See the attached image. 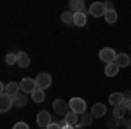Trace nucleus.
<instances>
[{"label": "nucleus", "mask_w": 131, "mask_h": 129, "mask_svg": "<svg viewBox=\"0 0 131 129\" xmlns=\"http://www.w3.org/2000/svg\"><path fill=\"white\" fill-rule=\"evenodd\" d=\"M68 105H70V112H75L77 115H82V113H86V108H88V105H86V101L82 98H72L68 101Z\"/></svg>", "instance_id": "f257e3e1"}, {"label": "nucleus", "mask_w": 131, "mask_h": 129, "mask_svg": "<svg viewBox=\"0 0 131 129\" xmlns=\"http://www.w3.org/2000/svg\"><path fill=\"white\" fill-rule=\"evenodd\" d=\"M52 110H54L58 115L65 117V115L70 112V105H68L65 99H60V98H58V99H54V101H52Z\"/></svg>", "instance_id": "f03ea898"}, {"label": "nucleus", "mask_w": 131, "mask_h": 129, "mask_svg": "<svg viewBox=\"0 0 131 129\" xmlns=\"http://www.w3.org/2000/svg\"><path fill=\"white\" fill-rule=\"evenodd\" d=\"M115 58H117V52L112 49V47H103L100 51V60L105 63V65H110V63H115Z\"/></svg>", "instance_id": "7ed1b4c3"}, {"label": "nucleus", "mask_w": 131, "mask_h": 129, "mask_svg": "<svg viewBox=\"0 0 131 129\" xmlns=\"http://www.w3.org/2000/svg\"><path fill=\"white\" fill-rule=\"evenodd\" d=\"M89 14L93 18H105V14H107V7H105V4L103 2H94L93 5L89 7Z\"/></svg>", "instance_id": "20e7f679"}, {"label": "nucleus", "mask_w": 131, "mask_h": 129, "mask_svg": "<svg viewBox=\"0 0 131 129\" xmlns=\"http://www.w3.org/2000/svg\"><path fill=\"white\" fill-rule=\"evenodd\" d=\"M35 84H37L39 89H47V87H51V84H52V79H51L49 73H39L35 77Z\"/></svg>", "instance_id": "39448f33"}, {"label": "nucleus", "mask_w": 131, "mask_h": 129, "mask_svg": "<svg viewBox=\"0 0 131 129\" xmlns=\"http://www.w3.org/2000/svg\"><path fill=\"white\" fill-rule=\"evenodd\" d=\"M51 122H52V119H51V113L47 110H40V112L37 113V126H39V127L46 129Z\"/></svg>", "instance_id": "423d86ee"}, {"label": "nucleus", "mask_w": 131, "mask_h": 129, "mask_svg": "<svg viewBox=\"0 0 131 129\" xmlns=\"http://www.w3.org/2000/svg\"><path fill=\"white\" fill-rule=\"evenodd\" d=\"M19 87H21V92H33V91L37 89V84H35V79H30V77H25V79L19 82Z\"/></svg>", "instance_id": "0eeeda50"}, {"label": "nucleus", "mask_w": 131, "mask_h": 129, "mask_svg": "<svg viewBox=\"0 0 131 129\" xmlns=\"http://www.w3.org/2000/svg\"><path fill=\"white\" fill-rule=\"evenodd\" d=\"M105 113H107V107H105V103H94V105L91 107V115H93L94 119H101Z\"/></svg>", "instance_id": "6e6552de"}, {"label": "nucleus", "mask_w": 131, "mask_h": 129, "mask_svg": "<svg viewBox=\"0 0 131 129\" xmlns=\"http://www.w3.org/2000/svg\"><path fill=\"white\" fill-rule=\"evenodd\" d=\"M12 107H14V98H10V96H7V94H4V96L0 98V112L5 113V112H9Z\"/></svg>", "instance_id": "1a4fd4ad"}, {"label": "nucleus", "mask_w": 131, "mask_h": 129, "mask_svg": "<svg viewBox=\"0 0 131 129\" xmlns=\"http://www.w3.org/2000/svg\"><path fill=\"white\" fill-rule=\"evenodd\" d=\"M19 91H21V87H19V84H16V82H9L5 86V94L10 96V98H16L19 94Z\"/></svg>", "instance_id": "9d476101"}, {"label": "nucleus", "mask_w": 131, "mask_h": 129, "mask_svg": "<svg viewBox=\"0 0 131 129\" xmlns=\"http://www.w3.org/2000/svg\"><path fill=\"white\" fill-rule=\"evenodd\" d=\"M115 65H117L119 68H126V66H129V65H131L129 56H128V54H124V52L117 54V58H115Z\"/></svg>", "instance_id": "9b49d317"}, {"label": "nucleus", "mask_w": 131, "mask_h": 129, "mask_svg": "<svg viewBox=\"0 0 131 129\" xmlns=\"http://www.w3.org/2000/svg\"><path fill=\"white\" fill-rule=\"evenodd\" d=\"M108 103H110L112 107H119L124 103V94L122 92H112L110 96H108Z\"/></svg>", "instance_id": "f8f14e48"}, {"label": "nucleus", "mask_w": 131, "mask_h": 129, "mask_svg": "<svg viewBox=\"0 0 131 129\" xmlns=\"http://www.w3.org/2000/svg\"><path fill=\"white\" fill-rule=\"evenodd\" d=\"M70 10L73 14H77V12H86V5H84L82 0H72L70 2Z\"/></svg>", "instance_id": "ddd939ff"}, {"label": "nucleus", "mask_w": 131, "mask_h": 129, "mask_svg": "<svg viewBox=\"0 0 131 129\" xmlns=\"http://www.w3.org/2000/svg\"><path fill=\"white\" fill-rule=\"evenodd\" d=\"M88 23V14L86 12H77V14H73V25L75 26H84Z\"/></svg>", "instance_id": "4468645a"}, {"label": "nucleus", "mask_w": 131, "mask_h": 129, "mask_svg": "<svg viewBox=\"0 0 131 129\" xmlns=\"http://www.w3.org/2000/svg\"><path fill=\"white\" fill-rule=\"evenodd\" d=\"M19 68H26L28 65H30V56L26 54V52H18V63H16Z\"/></svg>", "instance_id": "2eb2a0df"}, {"label": "nucleus", "mask_w": 131, "mask_h": 129, "mask_svg": "<svg viewBox=\"0 0 131 129\" xmlns=\"http://www.w3.org/2000/svg\"><path fill=\"white\" fill-rule=\"evenodd\" d=\"M79 117H81V115H77L75 112H68L63 119L67 120V124H68V126H73V127H75V126L79 124Z\"/></svg>", "instance_id": "dca6fc26"}, {"label": "nucleus", "mask_w": 131, "mask_h": 129, "mask_svg": "<svg viewBox=\"0 0 131 129\" xmlns=\"http://www.w3.org/2000/svg\"><path fill=\"white\" fill-rule=\"evenodd\" d=\"M26 101H28L26 94H25V92H19V94L14 98V107H16V108H23V107H26Z\"/></svg>", "instance_id": "f3484780"}, {"label": "nucleus", "mask_w": 131, "mask_h": 129, "mask_svg": "<svg viewBox=\"0 0 131 129\" xmlns=\"http://www.w3.org/2000/svg\"><path fill=\"white\" fill-rule=\"evenodd\" d=\"M126 112H128V110L124 108V107H122V105H119V107H114V110H112V117H114V119H124V115H126Z\"/></svg>", "instance_id": "a211bd4d"}, {"label": "nucleus", "mask_w": 131, "mask_h": 129, "mask_svg": "<svg viewBox=\"0 0 131 129\" xmlns=\"http://www.w3.org/2000/svg\"><path fill=\"white\" fill-rule=\"evenodd\" d=\"M119 70H121V68H119V66L115 65V63H110V65H105V75H107V77H115Z\"/></svg>", "instance_id": "6ab92c4d"}, {"label": "nucleus", "mask_w": 131, "mask_h": 129, "mask_svg": "<svg viewBox=\"0 0 131 129\" xmlns=\"http://www.w3.org/2000/svg\"><path fill=\"white\" fill-rule=\"evenodd\" d=\"M31 99H33L35 103H42V101L46 99V92H44V89H39V87H37V89L31 92Z\"/></svg>", "instance_id": "aec40b11"}, {"label": "nucleus", "mask_w": 131, "mask_h": 129, "mask_svg": "<svg viewBox=\"0 0 131 129\" xmlns=\"http://www.w3.org/2000/svg\"><path fill=\"white\" fill-rule=\"evenodd\" d=\"M93 119H94V117L86 112V113H82L81 117H79V124H81V126H91V124H93Z\"/></svg>", "instance_id": "412c9836"}, {"label": "nucleus", "mask_w": 131, "mask_h": 129, "mask_svg": "<svg viewBox=\"0 0 131 129\" xmlns=\"http://www.w3.org/2000/svg\"><path fill=\"white\" fill-rule=\"evenodd\" d=\"M61 21H63L65 25L73 23V12H72V10H63V12H61Z\"/></svg>", "instance_id": "4be33fe9"}, {"label": "nucleus", "mask_w": 131, "mask_h": 129, "mask_svg": "<svg viewBox=\"0 0 131 129\" xmlns=\"http://www.w3.org/2000/svg\"><path fill=\"white\" fill-rule=\"evenodd\" d=\"M105 21L108 23V25H114L115 21H117V10H107V14H105Z\"/></svg>", "instance_id": "5701e85b"}, {"label": "nucleus", "mask_w": 131, "mask_h": 129, "mask_svg": "<svg viewBox=\"0 0 131 129\" xmlns=\"http://www.w3.org/2000/svg\"><path fill=\"white\" fill-rule=\"evenodd\" d=\"M5 63H7V65H14V63H18V54L9 52V54L5 56Z\"/></svg>", "instance_id": "b1692460"}, {"label": "nucleus", "mask_w": 131, "mask_h": 129, "mask_svg": "<svg viewBox=\"0 0 131 129\" xmlns=\"http://www.w3.org/2000/svg\"><path fill=\"white\" fill-rule=\"evenodd\" d=\"M107 126H108V129H117L119 126H121V120H119V119H114V117H112V119L107 122Z\"/></svg>", "instance_id": "393cba45"}, {"label": "nucleus", "mask_w": 131, "mask_h": 129, "mask_svg": "<svg viewBox=\"0 0 131 129\" xmlns=\"http://www.w3.org/2000/svg\"><path fill=\"white\" fill-rule=\"evenodd\" d=\"M12 129H30V127H28V124H26V122H16Z\"/></svg>", "instance_id": "a878e982"}, {"label": "nucleus", "mask_w": 131, "mask_h": 129, "mask_svg": "<svg viewBox=\"0 0 131 129\" xmlns=\"http://www.w3.org/2000/svg\"><path fill=\"white\" fill-rule=\"evenodd\" d=\"M46 129H61V126L58 124V122H51V124H49Z\"/></svg>", "instance_id": "bb28decb"}, {"label": "nucleus", "mask_w": 131, "mask_h": 129, "mask_svg": "<svg viewBox=\"0 0 131 129\" xmlns=\"http://www.w3.org/2000/svg\"><path fill=\"white\" fill-rule=\"evenodd\" d=\"M122 107H124V108H126L128 112H129V110H131V99H124V103H122Z\"/></svg>", "instance_id": "cd10ccee"}, {"label": "nucleus", "mask_w": 131, "mask_h": 129, "mask_svg": "<svg viewBox=\"0 0 131 129\" xmlns=\"http://www.w3.org/2000/svg\"><path fill=\"white\" fill-rule=\"evenodd\" d=\"M122 94H124V99H131V89H126Z\"/></svg>", "instance_id": "c85d7f7f"}, {"label": "nucleus", "mask_w": 131, "mask_h": 129, "mask_svg": "<svg viewBox=\"0 0 131 129\" xmlns=\"http://www.w3.org/2000/svg\"><path fill=\"white\" fill-rule=\"evenodd\" d=\"M58 124H60V126H61V129H65V127H67V126H68V124H67V120H65V119H61L60 122H58Z\"/></svg>", "instance_id": "c756f323"}, {"label": "nucleus", "mask_w": 131, "mask_h": 129, "mask_svg": "<svg viewBox=\"0 0 131 129\" xmlns=\"http://www.w3.org/2000/svg\"><path fill=\"white\" fill-rule=\"evenodd\" d=\"M126 127H128V129H131V117H129L128 120H126Z\"/></svg>", "instance_id": "7c9ffc66"}, {"label": "nucleus", "mask_w": 131, "mask_h": 129, "mask_svg": "<svg viewBox=\"0 0 131 129\" xmlns=\"http://www.w3.org/2000/svg\"><path fill=\"white\" fill-rule=\"evenodd\" d=\"M65 129H75V127H73V126H67Z\"/></svg>", "instance_id": "2f4dec72"}, {"label": "nucleus", "mask_w": 131, "mask_h": 129, "mask_svg": "<svg viewBox=\"0 0 131 129\" xmlns=\"http://www.w3.org/2000/svg\"><path fill=\"white\" fill-rule=\"evenodd\" d=\"M129 117H131V110H129Z\"/></svg>", "instance_id": "473e14b6"}]
</instances>
